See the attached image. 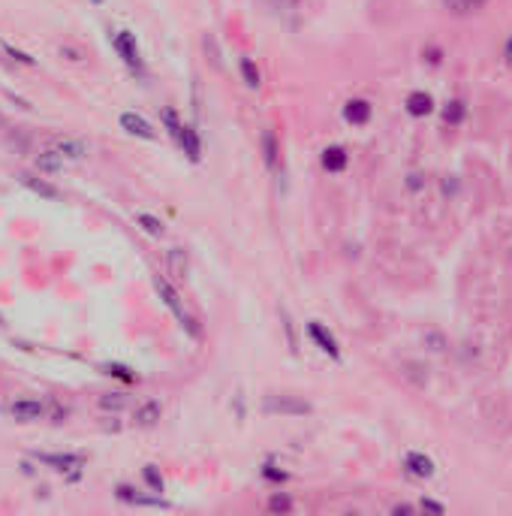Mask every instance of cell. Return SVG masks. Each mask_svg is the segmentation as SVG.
<instances>
[{"label": "cell", "mask_w": 512, "mask_h": 516, "mask_svg": "<svg viewBox=\"0 0 512 516\" xmlns=\"http://www.w3.org/2000/svg\"><path fill=\"white\" fill-rule=\"evenodd\" d=\"M52 148L58 151V154L64 157V160H82V157L88 154V148H85L82 142L66 139V136H64V139H52Z\"/></svg>", "instance_id": "cell-16"}, {"label": "cell", "mask_w": 512, "mask_h": 516, "mask_svg": "<svg viewBox=\"0 0 512 516\" xmlns=\"http://www.w3.org/2000/svg\"><path fill=\"white\" fill-rule=\"evenodd\" d=\"M422 510H431V513H446V508H443V504L431 501V498H425V501H422Z\"/></svg>", "instance_id": "cell-31"}, {"label": "cell", "mask_w": 512, "mask_h": 516, "mask_svg": "<svg viewBox=\"0 0 512 516\" xmlns=\"http://www.w3.org/2000/svg\"><path fill=\"white\" fill-rule=\"evenodd\" d=\"M112 49L118 52V58L127 64V70L133 76H145V61H142V49L136 42V33L133 30H118L112 37Z\"/></svg>", "instance_id": "cell-2"}, {"label": "cell", "mask_w": 512, "mask_h": 516, "mask_svg": "<svg viewBox=\"0 0 512 516\" xmlns=\"http://www.w3.org/2000/svg\"><path fill=\"white\" fill-rule=\"evenodd\" d=\"M136 223H139V227H142L148 235H154V239H160V235L166 233L163 221L154 218V215H148V211H136Z\"/></svg>", "instance_id": "cell-19"}, {"label": "cell", "mask_w": 512, "mask_h": 516, "mask_svg": "<svg viewBox=\"0 0 512 516\" xmlns=\"http://www.w3.org/2000/svg\"><path fill=\"white\" fill-rule=\"evenodd\" d=\"M392 513H413V508H410V504H395Z\"/></svg>", "instance_id": "cell-32"}, {"label": "cell", "mask_w": 512, "mask_h": 516, "mask_svg": "<svg viewBox=\"0 0 512 516\" xmlns=\"http://www.w3.org/2000/svg\"><path fill=\"white\" fill-rule=\"evenodd\" d=\"M61 54H64L66 61H82V58H85V52L76 49V46H61Z\"/></svg>", "instance_id": "cell-29"}, {"label": "cell", "mask_w": 512, "mask_h": 516, "mask_svg": "<svg viewBox=\"0 0 512 516\" xmlns=\"http://www.w3.org/2000/svg\"><path fill=\"white\" fill-rule=\"evenodd\" d=\"M266 414H280V417H302L311 414V405L295 396H268L266 399Z\"/></svg>", "instance_id": "cell-4"}, {"label": "cell", "mask_w": 512, "mask_h": 516, "mask_svg": "<svg viewBox=\"0 0 512 516\" xmlns=\"http://www.w3.org/2000/svg\"><path fill=\"white\" fill-rule=\"evenodd\" d=\"M115 496H118L121 501H127V504H145V508H166V501L160 498V492H157V496H139V492L130 489V486H118Z\"/></svg>", "instance_id": "cell-15"}, {"label": "cell", "mask_w": 512, "mask_h": 516, "mask_svg": "<svg viewBox=\"0 0 512 516\" xmlns=\"http://www.w3.org/2000/svg\"><path fill=\"white\" fill-rule=\"evenodd\" d=\"M160 417H163V405L157 399H148L142 405H136V411H133V423L139 429H151V426L160 423Z\"/></svg>", "instance_id": "cell-10"}, {"label": "cell", "mask_w": 512, "mask_h": 516, "mask_svg": "<svg viewBox=\"0 0 512 516\" xmlns=\"http://www.w3.org/2000/svg\"><path fill=\"white\" fill-rule=\"evenodd\" d=\"M0 49H4L9 58H13L16 64H21V66H37V58H33V54H28V52H21V49H16L13 42H0Z\"/></svg>", "instance_id": "cell-23"}, {"label": "cell", "mask_w": 512, "mask_h": 516, "mask_svg": "<svg viewBox=\"0 0 512 516\" xmlns=\"http://www.w3.org/2000/svg\"><path fill=\"white\" fill-rule=\"evenodd\" d=\"M118 121H121V130H127L130 136H139V139H148V142L157 139V130L148 124V121L139 115V112H121Z\"/></svg>", "instance_id": "cell-9"}, {"label": "cell", "mask_w": 512, "mask_h": 516, "mask_svg": "<svg viewBox=\"0 0 512 516\" xmlns=\"http://www.w3.org/2000/svg\"><path fill=\"white\" fill-rule=\"evenodd\" d=\"M9 417L18 423H37L45 417V405L40 399H18L9 405Z\"/></svg>", "instance_id": "cell-6"}, {"label": "cell", "mask_w": 512, "mask_h": 516, "mask_svg": "<svg viewBox=\"0 0 512 516\" xmlns=\"http://www.w3.org/2000/svg\"><path fill=\"white\" fill-rule=\"evenodd\" d=\"M263 477H268V480H287V474H283V471H275V465H266Z\"/></svg>", "instance_id": "cell-30"}, {"label": "cell", "mask_w": 512, "mask_h": 516, "mask_svg": "<svg viewBox=\"0 0 512 516\" xmlns=\"http://www.w3.org/2000/svg\"><path fill=\"white\" fill-rule=\"evenodd\" d=\"M100 408H102V411H121V408H124V396H121V392L102 396V399H100Z\"/></svg>", "instance_id": "cell-26"}, {"label": "cell", "mask_w": 512, "mask_h": 516, "mask_svg": "<svg viewBox=\"0 0 512 516\" xmlns=\"http://www.w3.org/2000/svg\"><path fill=\"white\" fill-rule=\"evenodd\" d=\"M0 327H4V317H0Z\"/></svg>", "instance_id": "cell-35"}, {"label": "cell", "mask_w": 512, "mask_h": 516, "mask_svg": "<svg viewBox=\"0 0 512 516\" xmlns=\"http://www.w3.org/2000/svg\"><path fill=\"white\" fill-rule=\"evenodd\" d=\"M18 182L25 184L28 190H33L37 197H42V199H61V190L54 187V184H49V182H42V178H37V175L21 172V175H18Z\"/></svg>", "instance_id": "cell-13"}, {"label": "cell", "mask_w": 512, "mask_h": 516, "mask_svg": "<svg viewBox=\"0 0 512 516\" xmlns=\"http://www.w3.org/2000/svg\"><path fill=\"white\" fill-rule=\"evenodd\" d=\"M102 368H106V375H115V377H121V380H127V384H133V380H136V375L130 372L127 365H118V363H112V365H102Z\"/></svg>", "instance_id": "cell-25"}, {"label": "cell", "mask_w": 512, "mask_h": 516, "mask_svg": "<svg viewBox=\"0 0 512 516\" xmlns=\"http://www.w3.org/2000/svg\"><path fill=\"white\" fill-rule=\"evenodd\" d=\"M37 170L40 172H61L64 170V157L54 151V148L42 151V154H37Z\"/></svg>", "instance_id": "cell-18"}, {"label": "cell", "mask_w": 512, "mask_h": 516, "mask_svg": "<svg viewBox=\"0 0 512 516\" xmlns=\"http://www.w3.org/2000/svg\"><path fill=\"white\" fill-rule=\"evenodd\" d=\"M154 287H157V293H160V299L166 302V308L175 314L178 317V323H181V329H187V335L190 339H199V327H196V320L190 317V314L184 311V305H181V296H178V290L166 281L163 275H154Z\"/></svg>", "instance_id": "cell-1"}, {"label": "cell", "mask_w": 512, "mask_h": 516, "mask_svg": "<svg viewBox=\"0 0 512 516\" xmlns=\"http://www.w3.org/2000/svg\"><path fill=\"white\" fill-rule=\"evenodd\" d=\"M0 127H4V115H0Z\"/></svg>", "instance_id": "cell-34"}, {"label": "cell", "mask_w": 512, "mask_h": 516, "mask_svg": "<svg viewBox=\"0 0 512 516\" xmlns=\"http://www.w3.org/2000/svg\"><path fill=\"white\" fill-rule=\"evenodd\" d=\"M404 471L410 477H416V480H431V477H434V471H437V465H434V459H431V456L419 453V450H410V453H404Z\"/></svg>", "instance_id": "cell-5"}, {"label": "cell", "mask_w": 512, "mask_h": 516, "mask_svg": "<svg viewBox=\"0 0 512 516\" xmlns=\"http://www.w3.org/2000/svg\"><path fill=\"white\" fill-rule=\"evenodd\" d=\"M268 508L275 510V513H278V510H283V513H287V510H292V501H290L287 496H275V498L268 501Z\"/></svg>", "instance_id": "cell-28"}, {"label": "cell", "mask_w": 512, "mask_h": 516, "mask_svg": "<svg viewBox=\"0 0 512 516\" xmlns=\"http://www.w3.org/2000/svg\"><path fill=\"white\" fill-rule=\"evenodd\" d=\"M142 477H145V483L151 486L154 492H163V489H166V486H163V477L157 474V468H154V465H145V468H142Z\"/></svg>", "instance_id": "cell-24"}, {"label": "cell", "mask_w": 512, "mask_h": 516, "mask_svg": "<svg viewBox=\"0 0 512 516\" xmlns=\"http://www.w3.org/2000/svg\"><path fill=\"white\" fill-rule=\"evenodd\" d=\"M307 335H311V341H314L316 347H320L323 353H328V356H332V360H340V347H338V339H335V335L323 327V323L311 320V323H307Z\"/></svg>", "instance_id": "cell-7"}, {"label": "cell", "mask_w": 512, "mask_h": 516, "mask_svg": "<svg viewBox=\"0 0 512 516\" xmlns=\"http://www.w3.org/2000/svg\"><path fill=\"white\" fill-rule=\"evenodd\" d=\"M172 139H175V145H178V148L190 157L193 163H199V160H202V142H199L196 130H193L190 124H184V121H181V127H178V133H175Z\"/></svg>", "instance_id": "cell-8"}, {"label": "cell", "mask_w": 512, "mask_h": 516, "mask_svg": "<svg viewBox=\"0 0 512 516\" xmlns=\"http://www.w3.org/2000/svg\"><path fill=\"white\" fill-rule=\"evenodd\" d=\"M443 6H446L452 16H468L473 9L482 6V0H443Z\"/></svg>", "instance_id": "cell-22"}, {"label": "cell", "mask_w": 512, "mask_h": 516, "mask_svg": "<svg viewBox=\"0 0 512 516\" xmlns=\"http://www.w3.org/2000/svg\"><path fill=\"white\" fill-rule=\"evenodd\" d=\"M504 54H506V64H509V66H512V40H509V42H506V52H504Z\"/></svg>", "instance_id": "cell-33"}, {"label": "cell", "mask_w": 512, "mask_h": 516, "mask_svg": "<svg viewBox=\"0 0 512 516\" xmlns=\"http://www.w3.org/2000/svg\"><path fill=\"white\" fill-rule=\"evenodd\" d=\"M464 115H468V106H464V100H452V103H446V109H443V121L446 124H461Z\"/></svg>", "instance_id": "cell-21"}, {"label": "cell", "mask_w": 512, "mask_h": 516, "mask_svg": "<svg viewBox=\"0 0 512 516\" xmlns=\"http://www.w3.org/2000/svg\"><path fill=\"white\" fill-rule=\"evenodd\" d=\"M268 9H275V13H287V9H295L302 4V0H263Z\"/></svg>", "instance_id": "cell-27"}, {"label": "cell", "mask_w": 512, "mask_h": 516, "mask_svg": "<svg viewBox=\"0 0 512 516\" xmlns=\"http://www.w3.org/2000/svg\"><path fill=\"white\" fill-rule=\"evenodd\" d=\"M404 109H407V115H413V118H425L434 112V97L425 94V91H413V94H407Z\"/></svg>", "instance_id": "cell-12"}, {"label": "cell", "mask_w": 512, "mask_h": 516, "mask_svg": "<svg viewBox=\"0 0 512 516\" xmlns=\"http://www.w3.org/2000/svg\"><path fill=\"white\" fill-rule=\"evenodd\" d=\"M278 139H275V133L271 130H266L263 133V157H266V166L268 170H278Z\"/></svg>", "instance_id": "cell-20"}, {"label": "cell", "mask_w": 512, "mask_h": 516, "mask_svg": "<svg viewBox=\"0 0 512 516\" xmlns=\"http://www.w3.org/2000/svg\"><path fill=\"white\" fill-rule=\"evenodd\" d=\"M320 160H323V170L326 172H344L347 163H350V157H347V151L340 148V145H328Z\"/></svg>", "instance_id": "cell-14"}, {"label": "cell", "mask_w": 512, "mask_h": 516, "mask_svg": "<svg viewBox=\"0 0 512 516\" xmlns=\"http://www.w3.org/2000/svg\"><path fill=\"white\" fill-rule=\"evenodd\" d=\"M33 459L54 468V471H64V474L70 471L73 480L78 477V471H82V465H85V456H78V453H33Z\"/></svg>", "instance_id": "cell-3"}, {"label": "cell", "mask_w": 512, "mask_h": 516, "mask_svg": "<svg viewBox=\"0 0 512 516\" xmlns=\"http://www.w3.org/2000/svg\"><path fill=\"white\" fill-rule=\"evenodd\" d=\"M371 115H374V106L368 103V100H347V106H344V121L347 124H356V127H362V124H368L371 121Z\"/></svg>", "instance_id": "cell-11"}, {"label": "cell", "mask_w": 512, "mask_h": 516, "mask_svg": "<svg viewBox=\"0 0 512 516\" xmlns=\"http://www.w3.org/2000/svg\"><path fill=\"white\" fill-rule=\"evenodd\" d=\"M238 73H242V82L250 88V91H256L259 85H263V73H259V66L254 58H242L238 61Z\"/></svg>", "instance_id": "cell-17"}]
</instances>
